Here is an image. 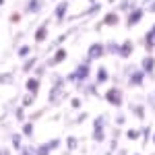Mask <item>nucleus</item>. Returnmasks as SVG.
I'll list each match as a JSON object with an SVG mask.
<instances>
[{
    "label": "nucleus",
    "mask_w": 155,
    "mask_h": 155,
    "mask_svg": "<svg viewBox=\"0 0 155 155\" xmlns=\"http://www.w3.org/2000/svg\"><path fill=\"white\" fill-rule=\"evenodd\" d=\"M87 2H89V4H93V2H97V0H87Z\"/></svg>",
    "instance_id": "a18cd8bd"
},
{
    "label": "nucleus",
    "mask_w": 155,
    "mask_h": 155,
    "mask_svg": "<svg viewBox=\"0 0 155 155\" xmlns=\"http://www.w3.org/2000/svg\"><path fill=\"white\" fill-rule=\"evenodd\" d=\"M97 85H106L107 81H110V71H107L106 66H97L95 71V79H93Z\"/></svg>",
    "instance_id": "412c9836"
},
{
    "label": "nucleus",
    "mask_w": 155,
    "mask_h": 155,
    "mask_svg": "<svg viewBox=\"0 0 155 155\" xmlns=\"http://www.w3.org/2000/svg\"><path fill=\"white\" fill-rule=\"evenodd\" d=\"M37 62H39V56H27V58L23 60V64H21V71L25 72V74H31L33 72V68L37 66Z\"/></svg>",
    "instance_id": "a211bd4d"
},
{
    "label": "nucleus",
    "mask_w": 155,
    "mask_h": 155,
    "mask_svg": "<svg viewBox=\"0 0 155 155\" xmlns=\"http://www.w3.org/2000/svg\"><path fill=\"white\" fill-rule=\"evenodd\" d=\"M52 151H50V147L46 143H39V145H35V155H50Z\"/></svg>",
    "instance_id": "473e14b6"
},
{
    "label": "nucleus",
    "mask_w": 155,
    "mask_h": 155,
    "mask_svg": "<svg viewBox=\"0 0 155 155\" xmlns=\"http://www.w3.org/2000/svg\"><path fill=\"white\" fill-rule=\"evenodd\" d=\"M145 12H147V11H145V6H139V4H137V6H132L130 11L126 12V19H124V25H126L128 29H130V27H134V25H139L141 21H143Z\"/></svg>",
    "instance_id": "423d86ee"
},
{
    "label": "nucleus",
    "mask_w": 155,
    "mask_h": 155,
    "mask_svg": "<svg viewBox=\"0 0 155 155\" xmlns=\"http://www.w3.org/2000/svg\"><path fill=\"white\" fill-rule=\"evenodd\" d=\"M46 145L50 147V151H58L60 147H62V139H60V137H54V139L46 141Z\"/></svg>",
    "instance_id": "2f4dec72"
},
{
    "label": "nucleus",
    "mask_w": 155,
    "mask_h": 155,
    "mask_svg": "<svg viewBox=\"0 0 155 155\" xmlns=\"http://www.w3.org/2000/svg\"><path fill=\"white\" fill-rule=\"evenodd\" d=\"M132 155H141V153H132Z\"/></svg>",
    "instance_id": "09e8293b"
},
{
    "label": "nucleus",
    "mask_w": 155,
    "mask_h": 155,
    "mask_svg": "<svg viewBox=\"0 0 155 155\" xmlns=\"http://www.w3.org/2000/svg\"><path fill=\"white\" fill-rule=\"evenodd\" d=\"M0 155H12V149L11 147H2V145H0Z\"/></svg>",
    "instance_id": "a19ab883"
},
{
    "label": "nucleus",
    "mask_w": 155,
    "mask_h": 155,
    "mask_svg": "<svg viewBox=\"0 0 155 155\" xmlns=\"http://www.w3.org/2000/svg\"><path fill=\"white\" fill-rule=\"evenodd\" d=\"M106 56V44L104 41H93V44H89L87 46V58L89 60H101Z\"/></svg>",
    "instance_id": "9d476101"
},
{
    "label": "nucleus",
    "mask_w": 155,
    "mask_h": 155,
    "mask_svg": "<svg viewBox=\"0 0 155 155\" xmlns=\"http://www.w3.org/2000/svg\"><path fill=\"white\" fill-rule=\"evenodd\" d=\"M124 122H126V116L124 114H118L116 116V126H124Z\"/></svg>",
    "instance_id": "ea45409f"
},
{
    "label": "nucleus",
    "mask_w": 155,
    "mask_h": 155,
    "mask_svg": "<svg viewBox=\"0 0 155 155\" xmlns=\"http://www.w3.org/2000/svg\"><path fill=\"white\" fill-rule=\"evenodd\" d=\"M15 83H17V72H12V71L0 72V85H2V87H6V85H15Z\"/></svg>",
    "instance_id": "4be33fe9"
},
{
    "label": "nucleus",
    "mask_w": 155,
    "mask_h": 155,
    "mask_svg": "<svg viewBox=\"0 0 155 155\" xmlns=\"http://www.w3.org/2000/svg\"><path fill=\"white\" fill-rule=\"evenodd\" d=\"M71 107H72V110H81V107H83V99H81L79 95L71 97Z\"/></svg>",
    "instance_id": "c9c22d12"
},
{
    "label": "nucleus",
    "mask_w": 155,
    "mask_h": 155,
    "mask_svg": "<svg viewBox=\"0 0 155 155\" xmlns=\"http://www.w3.org/2000/svg\"><path fill=\"white\" fill-rule=\"evenodd\" d=\"M126 139H130V141L141 139V128H128V130H126Z\"/></svg>",
    "instance_id": "72a5a7b5"
},
{
    "label": "nucleus",
    "mask_w": 155,
    "mask_h": 155,
    "mask_svg": "<svg viewBox=\"0 0 155 155\" xmlns=\"http://www.w3.org/2000/svg\"><path fill=\"white\" fill-rule=\"evenodd\" d=\"M21 134H23L25 139H33V134H35V122L33 120H25L23 124H21Z\"/></svg>",
    "instance_id": "aec40b11"
},
{
    "label": "nucleus",
    "mask_w": 155,
    "mask_h": 155,
    "mask_svg": "<svg viewBox=\"0 0 155 155\" xmlns=\"http://www.w3.org/2000/svg\"><path fill=\"white\" fill-rule=\"evenodd\" d=\"M153 95H155V93H153Z\"/></svg>",
    "instance_id": "864d4df0"
},
{
    "label": "nucleus",
    "mask_w": 155,
    "mask_h": 155,
    "mask_svg": "<svg viewBox=\"0 0 155 155\" xmlns=\"http://www.w3.org/2000/svg\"><path fill=\"white\" fill-rule=\"evenodd\" d=\"M101 8H104V4L97 0V2H93V4H89V6L85 8V12H81V15L74 17V19H83V17H85V19H89V17H95L97 12H101Z\"/></svg>",
    "instance_id": "dca6fc26"
},
{
    "label": "nucleus",
    "mask_w": 155,
    "mask_h": 155,
    "mask_svg": "<svg viewBox=\"0 0 155 155\" xmlns=\"http://www.w3.org/2000/svg\"><path fill=\"white\" fill-rule=\"evenodd\" d=\"M91 62H93V60H89L87 56H85L68 74H64V77H66V83L74 85L77 91H81V87H83L87 81H91Z\"/></svg>",
    "instance_id": "f257e3e1"
},
{
    "label": "nucleus",
    "mask_w": 155,
    "mask_h": 155,
    "mask_svg": "<svg viewBox=\"0 0 155 155\" xmlns=\"http://www.w3.org/2000/svg\"><path fill=\"white\" fill-rule=\"evenodd\" d=\"M118 48H120L118 41H114V39L106 41V54H110V56H118Z\"/></svg>",
    "instance_id": "c85d7f7f"
},
{
    "label": "nucleus",
    "mask_w": 155,
    "mask_h": 155,
    "mask_svg": "<svg viewBox=\"0 0 155 155\" xmlns=\"http://www.w3.org/2000/svg\"><path fill=\"white\" fill-rule=\"evenodd\" d=\"M35 99H37V95H33V93H27V91H25V95L21 97V106L27 110V107H31L33 104H35Z\"/></svg>",
    "instance_id": "cd10ccee"
},
{
    "label": "nucleus",
    "mask_w": 155,
    "mask_h": 155,
    "mask_svg": "<svg viewBox=\"0 0 155 155\" xmlns=\"http://www.w3.org/2000/svg\"><path fill=\"white\" fill-rule=\"evenodd\" d=\"M12 118L17 120V122H21V124H23L25 120H27V114H25V107H23V106H17L15 110H12Z\"/></svg>",
    "instance_id": "bb28decb"
},
{
    "label": "nucleus",
    "mask_w": 155,
    "mask_h": 155,
    "mask_svg": "<svg viewBox=\"0 0 155 155\" xmlns=\"http://www.w3.org/2000/svg\"><path fill=\"white\" fill-rule=\"evenodd\" d=\"M107 2H110V4H114V2H116V0H107Z\"/></svg>",
    "instance_id": "49530a36"
},
{
    "label": "nucleus",
    "mask_w": 155,
    "mask_h": 155,
    "mask_svg": "<svg viewBox=\"0 0 155 155\" xmlns=\"http://www.w3.org/2000/svg\"><path fill=\"white\" fill-rule=\"evenodd\" d=\"M52 2H58V0H52Z\"/></svg>",
    "instance_id": "8fccbe9b"
},
{
    "label": "nucleus",
    "mask_w": 155,
    "mask_h": 155,
    "mask_svg": "<svg viewBox=\"0 0 155 155\" xmlns=\"http://www.w3.org/2000/svg\"><path fill=\"white\" fill-rule=\"evenodd\" d=\"M118 23H120V12L116 11V8L104 12V17H101V21H99L101 27H116Z\"/></svg>",
    "instance_id": "ddd939ff"
},
{
    "label": "nucleus",
    "mask_w": 155,
    "mask_h": 155,
    "mask_svg": "<svg viewBox=\"0 0 155 155\" xmlns=\"http://www.w3.org/2000/svg\"><path fill=\"white\" fill-rule=\"evenodd\" d=\"M107 114H99L93 118V132H91V139H93V143L101 145L106 143V126H107Z\"/></svg>",
    "instance_id": "7ed1b4c3"
},
{
    "label": "nucleus",
    "mask_w": 155,
    "mask_h": 155,
    "mask_svg": "<svg viewBox=\"0 0 155 155\" xmlns=\"http://www.w3.org/2000/svg\"><path fill=\"white\" fill-rule=\"evenodd\" d=\"M143 41H145V52H147V54H153V50H155V46H153V41H155V23L151 25V29L145 33Z\"/></svg>",
    "instance_id": "f3484780"
},
{
    "label": "nucleus",
    "mask_w": 155,
    "mask_h": 155,
    "mask_svg": "<svg viewBox=\"0 0 155 155\" xmlns=\"http://www.w3.org/2000/svg\"><path fill=\"white\" fill-rule=\"evenodd\" d=\"M46 71H48L46 62H37V66L33 68V72H31V74H35V77H39V79H44V77H46Z\"/></svg>",
    "instance_id": "7c9ffc66"
},
{
    "label": "nucleus",
    "mask_w": 155,
    "mask_h": 155,
    "mask_svg": "<svg viewBox=\"0 0 155 155\" xmlns=\"http://www.w3.org/2000/svg\"><path fill=\"white\" fill-rule=\"evenodd\" d=\"M4 2H6V0H0V6H4Z\"/></svg>",
    "instance_id": "c03bdc74"
},
{
    "label": "nucleus",
    "mask_w": 155,
    "mask_h": 155,
    "mask_svg": "<svg viewBox=\"0 0 155 155\" xmlns=\"http://www.w3.org/2000/svg\"><path fill=\"white\" fill-rule=\"evenodd\" d=\"M77 147H79V139H77L74 134H68V137H66V151H68V153H72Z\"/></svg>",
    "instance_id": "c756f323"
},
{
    "label": "nucleus",
    "mask_w": 155,
    "mask_h": 155,
    "mask_svg": "<svg viewBox=\"0 0 155 155\" xmlns=\"http://www.w3.org/2000/svg\"><path fill=\"white\" fill-rule=\"evenodd\" d=\"M132 52H134V41H132V39H124V41L120 44V48H118V58L128 60L132 56Z\"/></svg>",
    "instance_id": "2eb2a0df"
},
{
    "label": "nucleus",
    "mask_w": 155,
    "mask_h": 155,
    "mask_svg": "<svg viewBox=\"0 0 155 155\" xmlns=\"http://www.w3.org/2000/svg\"><path fill=\"white\" fill-rule=\"evenodd\" d=\"M147 11L151 12V15H155V0H151V2L147 4Z\"/></svg>",
    "instance_id": "79ce46f5"
},
{
    "label": "nucleus",
    "mask_w": 155,
    "mask_h": 155,
    "mask_svg": "<svg viewBox=\"0 0 155 155\" xmlns=\"http://www.w3.org/2000/svg\"><path fill=\"white\" fill-rule=\"evenodd\" d=\"M15 52H17V56L19 58H27V56H31L33 54V46H29V44H21L19 48H15Z\"/></svg>",
    "instance_id": "b1692460"
},
{
    "label": "nucleus",
    "mask_w": 155,
    "mask_h": 155,
    "mask_svg": "<svg viewBox=\"0 0 155 155\" xmlns=\"http://www.w3.org/2000/svg\"><path fill=\"white\" fill-rule=\"evenodd\" d=\"M145 79H147V74H145L141 68H132L128 74H126V83H128V87H143L145 85Z\"/></svg>",
    "instance_id": "9b49d317"
},
{
    "label": "nucleus",
    "mask_w": 155,
    "mask_h": 155,
    "mask_svg": "<svg viewBox=\"0 0 155 155\" xmlns=\"http://www.w3.org/2000/svg\"><path fill=\"white\" fill-rule=\"evenodd\" d=\"M130 112L134 114V118H139V120H145V106L143 104H130Z\"/></svg>",
    "instance_id": "a878e982"
},
{
    "label": "nucleus",
    "mask_w": 155,
    "mask_h": 155,
    "mask_svg": "<svg viewBox=\"0 0 155 155\" xmlns=\"http://www.w3.org/2000/svg\"><path fill=\"white\" fill-rule=\"evenodd\" d=\"M48 27H50V19H46V21H41V23L33 29V44L41 46V44L48 41V37H50V29Z\"/></svg>",
    "instance_id": "0eeeda50"
},
{
    "label": "nucleus",
    "mask_w": 155,
    "mask_h": 155,
    "mask_svg": "<svg viewBox=\"0 0 155 155\" xmlns=\"http://www.w3.org/2000/svg\"><path fill=\"white\" fill-rule=\"evenodd\" d=\"M151 139H153V145H155V134H153V137H151Z\"/></svg>",
    "instance_id": "de8ad7c7"
},
{
    "label": "nucleus",
    "mask_w": 155,
    "mask_h": 155,
    "mask_svg": "<svg viewBox=\"0 0 155 155\" xmlns=\"http://www.w3.org/2000/svg\"><path fill=\"white\" fill-rule=\"evenodd\" d=\"M87 118H89V116H87L85 112H81V114H79L77 118H74V124H81V122H85V120H87Z\"/></svg>",
    "instance_id": "58836bf2"
},
{
    "label": "nucleus",
    "mask_w": 155,
    "mask_h": 155,
    "mask_svg": "<svg viewBox=\"0 0 155 155\" xmlns=\"http://www.w3.org/2000/svg\"><path fill=\"white\" fill-rule=\"evenodd\" d=\"M141 137H143V143H149V137H151V126H143V128H141Z\"/></svg>",
    "instance_id": "e433bc0d"
},
{
    "label": "nucleus",
    "mask_w": 155,
    "mask_h": 155,
    "mask_svg": "<svg viewBox=\"0 0 155 155\" xmlns=\"http://www.w3.org/2000/svg\"><path fill=\"white\" fill-rule=\"evenodd\" d=\"M71 2H72V0H71Z\"/></svg>",
    "instance_id": "603ef678"
},
{
    "label": "nucleus",
    "mask_w": 155,
    "mask_h": 155,
    "mask_svg": "<svg viewBox=\"0 0 155 155\" xmlns=\"http://www.w3.org/2000/svg\"><path fill=\"white\" fill-rule=\"evenodd\" d=\"M139 68H141L147 77H151V79H153V77H155V56H153V54H145Z\"/></svg>",
    "instance_id": "f8f14e48"
},
{
    "label": "nucleus",
    "mask_w": 155,
    "mask_h": 155,
    "mask_svg": "<svg viewBox=\"0 0 155 155\" xmlns=\"http://www.w3.org/2000/svg\"><path fill=\"white\" fill-rule=\"evenodd\" d=\"M116 155H128V153H126V149H118V153H116Z\"/></svg>",
    "instance_id": "37998d69"
},
{
    "label": "nucleus",
    "mask_w": 155,
    "mask_h": 155,
    "mask_svg": "<svg viewBox=\"0 0 155 155\" xmlns=\"http://www.w3.org/2000/svg\"><path fill=\"white\" fill-rule=\"evenodd\" d=\"M66 58H68V50L60 46V48H56V50H54V52L48 56V60H46V66H48V68H54V66L62 64Z\"/></svg>",
    "instance_id": "6e6552de"
},
{
    "label": "nucleus",
    "mask_w": 155,
    "mask_h": 155,
    "mask_svg": "<svg viewBox=\"0 0 155 155\" xmlns=\"http://www.w3.org/2000/svg\"><path fill=\"white\" fill-rule=\"evenodd\" d=\"M66 77L64 74H52L50 79V91H48V106H60L68 93H66Z\"/></svg>",
    "instance_id": "f03ea898"
},
{
    "label": "nucleus",
    "mask_w": 155,
    "mask_h": 155,
    "mask_svg": "<svg viewBox=\"0 0 155 155\" xmlns=\"http://www.w3.org/2000/svg\"><path fill=\"white\" fill-rule=\"evenodd\" d=\"M44 8H46V0H25L23 12L29 17H37L44 12Z\"/></svg>",
    "instance_id": "1a4fd4ad"
},
{
    "label": "nucleus",
    "mask_w": 155,
    "mask_h": 155,
    "mask_svg": "<svg viewBox=\"0 0 155 155\" xmlns=\"http://www.w3.org/2000/svg\"><path fill=\"white\" fill-rule=\"evenodd\" d=\"M23 134H21V132H12L11 134V149L12 151H21V149H23Z\"/></svg>",
    "instance_id": "5701e85b"
},
{
    "label": "nucleus",
    "mask_w": 155,
    "mask_h": 155,
    "mask_svg": "<svg viewBox=\"0 0 155 155\" xmlns=\"http://www.w3.org/2000/svg\"><path fill=\"white\" fill-rule=\"evenodd\" d=\"M104 99H106L110 106H114V107H122V104H124V93H122V89H120V87L112 85V87L107 89L106 93H104Z\"/></svg>",
    "instance_id": "20e7f679"
},
{
    "label": "nucleus",
    "mask_w": 155,
    "mask_h": 155,
    "mask_svg": "<svg viewBox=\"0 0 155 155\" xmlns=\"http://www.w3.org/2000/svg\"><path fill=\"white\" fill-rule=\"evenodd\" d=\"M137 4H139L137 0H120L118 6H116V11H118V12H124V15H126V12L130 11L132 6H137Z\"/></svg>",
    "instance_id": "393cba45"
},
{
    "label": "nucleus",
    "mask_w": 155,
    "mask_h": 155,
    "mask_svg": "<svg viewBox=\"0 0 155 155\" xmlns=\"http://www.w3.org/2000/svg\"><path fill=\"white\" fill-rule=\"evenodd\" d=\"M153 46H155V41H153Z\"/></svg>",
    "instance_id": "3c124183"
},
{
    "label": "nucleus",
    "mask_w": 155,
    "mask_h": 155,
    "mask_svg": "<svg viewBox=\"0 0 155 155\" xmlns=\"http://www.w3.org/2000/svg\"><path fill=\"white\" fill-rule=\"evenodd\" d=\"M97 87H99V85H97L95 81H87V83L81 87V93H83V95H89V97H101L99 91H97Z\"/></svg>",
    "instance_id": "6ab92c4d"
},
{
    "label": "nucleus",
    "mask_w": 155,
    "mask_h": 155,
    "mask_svg": "<svg viewBox=\"0 0 155 155\" xmlns=\"http://www.w3.org/2000/svg\"><path fill=\"white\" fill-rule=\"evenodd\" d=\"M17 155H35V145H23V149L17 151Z\"/></svg>",
    "instance_id": "f704fd0d"
},
{
    "label": "nucleus",
    "mask_w": 155,
    "mask_h": 155,
    "mask_svg": "<svg viewBox=\"0 0 155 155\" xmlns=\"http://www.w3.org/2000/svg\"><path fill=\"white\" fill-rule=\"evenodd\" d=\"M39 89H41V79L35 77V74H29V77L25 79V91L37 95V93H39Z\"/></svg>",
    "instance_id": "4468645a"
},
{
    "label": "nucleus",
    "mask_w": 155,
    "mask_h": 155,
    "mask_svg": "<svg viewBox=\"0 0 155 155\" xmlns=\"http://www.w3.org/2000/svg\"><path fill=\"white\" fill-rule=\"evenodd\" d=\"M21 19H23V12H17V11H15V12H12V15H11V17H8V21H11L12 25L21 23Z\"/></svg>",
    "instance_id": "4c0bfd02"
},
{
    "label": "nucleus",
    "mask_w": 155,
    "mask_h": 155,
    "mask_svg": "<svg viewBox=\"0 0 155 155\" xmlns=\"http://www.w3.org/2000/svg\"><path fill=\"white\" fill-rule=\"evenodd\" d=\"M68 8H71V0H58L56 6H54V12H52V19L56 23H64L68 19Z\"/></svg>",
    "instance_id": "39448f33"
}]
</instances>
